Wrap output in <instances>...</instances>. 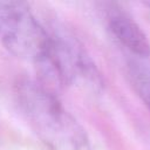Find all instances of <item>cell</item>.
Wrapping results in <instances>:
<instances>
[{"mask_svg":"<svg viewBox=\"0 0 150 150\" xmlns=\"http://www.w3.org/2000/svg\"><path fill=\"white\" fill-rule=\"evenodd\" d=\"M16 96L29 127L49 150H91L82 125L48 87L22 80Z\"/></svg>","mask_w":150,"mask_h":150,"instance_id":"obj_1","label":"cell"},{"mask_svg":"<svg viewBox=\"0 0 150 150\" xmlns=\"http://www.w3.org/2000/svg\"><path fill=\"white\" fill-rule=\"evenodd\" d=\"M49 35L47 56L38 67L42 79L59 87L100 88L101 75L82 45L63 30H49Z\"/></svg>","mask_w":150,"mask_h":150,"instance_id":"obj_2","label":"cell"},{"mask_svg":"<svg viewBox=\"0 0 150 150\" xmlns=\"http://www.w3.org/2000/svg\"><path fill=\"white\" fill-rule=\"evenodd\" d=\"M49 41V30L25 2L0 0V42L9 53L39 67Z\"/></svg>","mask_w":150,"mask_h":150,"instance_id":"obj_3","label":"cell"},{"mask_svg":"<svg viewBox=\"0 0 150 150\" xmlns=\"http://www.w3.org/2000/svg\"><path fill=\"white\" fill-rule=\"evenodd\" d=\"M107 21L112 35L134 55L139 59H146L150 55V42L145 33L128 13L116 6H110Z\"/></svg>","mask_w":150,"mask_h":150,"instance_id":"obj_4","label":"cell"},{"mask_svg":"<svg viewBox=\"0 0 150 150\" xmlns=\"http://www.w3.org/2000/svg\"><path fill=\"white\" fill-rule=\"evenodd\" d=\"M129 77L135 90L150 110V62L143 59L132 60L129 63Z\"/></svg>","mask_w":150,"mask_h":150,"instance_id":"obj_5","label":"cell"}]
</instances>
